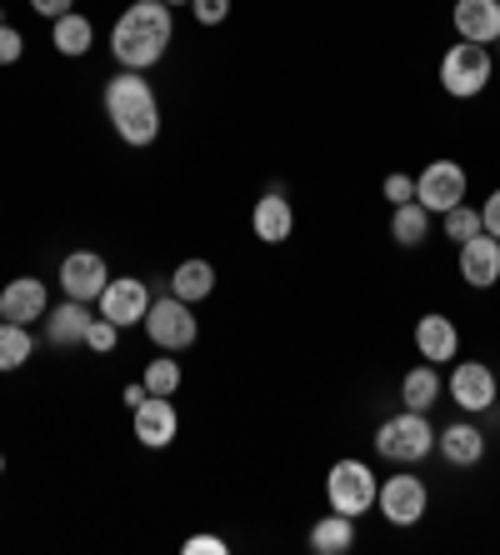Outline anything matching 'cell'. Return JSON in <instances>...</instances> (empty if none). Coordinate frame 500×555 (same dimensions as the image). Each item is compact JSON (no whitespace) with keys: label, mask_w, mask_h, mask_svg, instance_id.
Returning <instances> with one entry per match:
<instances>
[{"label":"cell","mask_w":500,"mask_h":555,"mask_svg":"<svg viewBox=\"0 0 500 555\" xmlns=\"http://www.w3.org/2000/svg\"><path fill=\"white\" fill-rule=\"evenodd\" d=\"M375 451L396 465H411L436 451V430H431L425 411H400L396 421H385V426L375 430Z\"/></svg>","instance_id":"3957f363"},{"label":"cell","mask_w":500,"mask_h":555,"mask_svg":"<svg viewBox=\"0 0 500 555\" xmlns=\"http://www.w3.org/2000/svg\"><path fill=\"white\" fill-rule=\"evenodd\" d=\"M461 275L465 285H475V291H490V285L500 281V241L496 235H471L461 246Z\"/></svg>","instance_id":"4fadbf2b"},{"label":"cell","mask_w":500,"mask_h":555,"mask_svg":"<svg viewBox=\"0 0 500 555\" xmlns=\"http://www.w3.org/2000/svg\"><path fill=\"white\" fill-rule=\"evenodd\" d=\"M161 5H170V11H176V5H191V0H161Z\"/></svg>","instance_id":"d590c367"},{"label":"cell","mask_w":500,"mask_h":555,"mask_svg":"<svg viewBox=\"0 0 500 555\" xmlns=\"http://www.w3.org/2000/svg\"><path fill=\"white\" fill-rule=\"evenodd\" d=\"M145 331H151V340L161 350H185V346H195V336H201L191 306H185L180 296L151 300V310H145Z\"/></svg>","instance_id":"8992f818"},{"label":"cell","mask_w":500,"mask_h":555,"mask_svg":"<svg viewBox=\"0 0 500 555\" xmlns=\"http://www.w3.org/2000/svg\"><path fill=\"white\" fill-rule=\"evenodd\" d=\"M350 545H356V516L331 511V516L316 520V530H310V551L316 555H346Z\"/></svg>","instance_id":"d6986e66"},{"label":"cell","mask_w":500,"mask_h":555,"mask_svg":"<svg viewBox=\"0 0 500 555\" xmlns=\"http://www.w3.org/2000/svg\"><path fill=\"white\" fill-rule=\"evenodd\" d=\"M30 11L46 21H61V15H70V0H30Z\"/></svg>","instance_id":"836d02e7"},{"label":"cell","mask_w":500,"mask_h":555,"mask_svg":"<svg viewBox=\"0 0 500 555\" xmlns=\"http://www.w3.org/2000/svg\"><path fill=\"white\" fill-rule=\"evenodd\" d=\"M440 86L450 95H480L490 86V51L486 46H475V40H461V46H450L446 61H440Z\"/></svg>","instance_id":"5b68a950"},{"label":"cell","mask_w":500,"mask_h":555,"mask_svg":"<svg viewBox=\"0 0 500 555\" xmlns=\"http://www.w3.org/2000/svg\"><path fill=\"white\" fill-rule=\"evenodd\" d=\"M116 340H120V325L116 321H105V315H95V321H90V331H86V346L90 350L111 356V350H116Z\"/></svg>","instance_id":"83f0119b"},{"label":"cell","mask_w":500,"mask_h":555,"mask_svg":"<svg viewBox=\"0 0 500 555\" xmlns=\"http://www.w3.org/2000/svg\"><path fill=\"white\" fill-rule=\"evenodd\" d=\"M385 201L411 206V201H415V181H411V176H385Z\"/></svg>","instance_id":"4dcf8cb0"},{"label":"cell","mask_w":500,"mask_h":555,"mask_svg":"<svg viewBox=\"0 0 500 555\" xmlns=\"http://www.w3.org/2000/svg\"><path fill=\"white\" fill-rule=\"evenodd\" d=\"M375 476L366 461H335L331 476H325V495H331V511H341V516H366L375 505Z\"/></svg>","instance_id":"277c9868"},{"label":"cell","mask_w":500,"mask_h":555,"mask_svg":"<svg viewBox=\"0 0 500 555\" xmlns=\"http://www.w3.org/2000/svg\"><path fill=\"white\" fill-rule=\"evenodd\" d=\"M30 350H36V340H30L26 325L0 321V371H21L30 361Z\"/></svg>","instance_id":"d4e9b609"},{"label":"cell","mask_w":500,"mask_h":555,"mask_svg":"<svg viewBox=\"0 0 500 555\" xmlns=\"http://www.w3.org/2000/svg\"><path fill=\"white\" fill-rule=\"evenodd\" d=\"M130 421H136V440L151 446V451H166L180 430V415H176V405H170V396H145V401L130 411Z\"/></svg>","instance_id":"8fae6325"},{"label":"cell","mask_w":500,"mask_h":555,"mask_svg":"<svg viewBox=\"0 0 500 555\" xmlns=\"http://www.w3.org/2000/svg\"><path fill=\"white\" fill-rule=\"evenodd\" d=\"M51 40H55V51H61V55H86V51H90V40H95V30H90L86 15L70 11V15H61V21H55Z\"/></svg>","instance_id":"cb8c5ba5"},{"label":"cell","mask_w":500,"mask_h":555,"mask_svg":"<svg viewBox=\"0 0 500 555\" xmlns=\"http://www.w3.org/2000/svg\"><path fill=\"white\" fill-rule=\"evenodd\" d=\"M46 315V281L36 275H21L0 291V321H15V325H30Z\"/></svg>","instance_id":"5bb4252c"},{"label":"cell","mask_w":500,"mask_h":555,"mask_svg":"<svg viewBox=\"0 0 500 555\" xmlns=\"http://www.w3.org/2000/svg\"><path fill=\"white\" fill-rule=\"evenodd\" d=\"M450 21H456L461 40L490 46V40H500V0H456Z\"/></svg>","instance_id":"9a60e30c"},{"label":"cell","mask_w":500,"mask_h":555,"mask_svg":"<svg viewBox=\"0 0 500 555\" xmlns=\"http://www.w3.org/2000/svg\"><path fill=\"white\" fill-rule=\"evenodd\" d=\"M0 470H5V461H0Z\"/></svg>","instance_id":"8d00e7d4"},{"label":"cell","mask_w":500,"mask_h":555,"mask_svg":"<svg viewBox=\"0 0 500 555\" xmlns=\"http://www.w3.org/2000/svg\"><path fill=\"white\" fill-rule=\"evenodd\" d=\"M90 306L86 300H65L61 310H51V346H86V331H90Z\"/></svg>","instance_id":"ac0fdd59"},{"label":"cell","mask_w":500,"mask_h":555,"mask_svg":"<svg viewBox=\"0 0 500 555\" xmlns=\"http://www.w3.org/2000/svg\"><path fill=\"white\" fill-rule=\"evenodd\" d=\"M496 46H500V40H496Z\"/></svg>","instance_id":"74e56055"},{"label":"cell","mask_w":500,"mask_h":555,"mask_svg":"<svg viewBox=\"0 0 500 555\" xmlns=\"http://www.w3.org/2000/svg\"><path fill=\"white\" fill-rule=\"evenodd\" d=\"M185 555H226V541H220V535H191Z\"/></svg>","instance_id":"1f68e13d"},{"label":"cell","mask_w":500,"mask_h":555,"mask_svg":"<svg viewBox=\"0 0 500 555\" xmlns=\"http://www.w3.org/2000/svg\"><path fill=\"white\" fill-rule=\"evenodd\" d=\"M145 396H151V390H145V380H141V386H126V396H120V401H126L130 411H136V405H141Z\"/></svg>","instance_id":"e575fe53"},{"label":"cell","mask_w":500,"mask_h":555,"mask_svg":"<svg viewBox=\"0 0 500 555\" xmlns=\"http://www.w3.org/2000/svg\"><path fill=\"white\" fill-rule=\"evenodd\" d=\"M390 235H396V246H425V235H431V210L421 206V201H411V206H396V216H390Z\"/></svg>","instance_id":"603a6c76"},{"label":"cell","mask_w":500,"mask_h":555,"mask_svg":"<svg viewBox=\"0 0 500 555\" xmlns=\"http://www.w3.org/2000/svg\"><path fill=\"white\" fill-rule=\"evenodd\" d=\"M375 505H381V516L390 520V526H415V520L425 516L431 495H425V480H415V476H390L381 491H375Z\"/></svg>","instance_id":"ba28073f"},{"label":"cell","mask_w":500,"mask_h":555,"mask_svg":"<svg viewBox=\"0 0 500 555\" xmlns=\"http://www.w3.org/2000/svg\"><path fill=\"white\" fill-rule=\"evenodd\" d=\"M436 446L450 465H480V455H486V436L475 426H446L436 436Z\"/></svg>","instance_id":"44dd1931"},{"label":"cell","mask_w":500,"mask_h":555,"mask_svg":"<svg viewBox=\"0 0 500 555\" xmlns=\"http://www.w3.org/2000/svg\"><path fill=\"white\" fill-rule=\"evenodd\" d=\"M465 170L456 166V160H431V166L421 170V176H415V201H421L425 210H431V216H446L450 206H461L465 201Z\"/></svg>","instance_id":"52a82bcc"},{"label":"cell","mask_w":500,"mask_h":555,"mask_svg":"<svg viewBox=\"0 0 500 555\" xmlns=\"http://www.w3.org/2000/svg\"><path fill=\"white\" fill-rule=\"evenodd\" d=\"M101 315L105 321H116L120 331L136 321H145V310H151V291H145V281H136V275H120V281H111L101 291Z\"/></svg>","instance_id":"30bf717a"},{"label":"cell","mask_w":500,"mask_h":555,"mask_svg":"<svg viewBox=\"0 0 500 555\" xmlns=\"http://www.w3.org/2000/svg\"><path fill=\"white\" fill-rule=\"evenodd\" d=\"M61 285L70 300H101V291L111 285V271H105V260L95 256V250H70V256L61 260Z\"/></svg>","instance_id":"9c48e42d"},{"label":"cell","mask_w":500,"mask_h":555,"mask_svg":"<svg viewBox=\"0 0 500 555\" xmlns=\"http://www.w3.org/2000/svg\"><path fill=\"white\" fill-rule=\"evenodd\" d=\"M191 11L201 26H220V21L231 15V0H191Z\"/></svg>","instance_id":"f546056e"},{"label":"cell","mask_w":500,"mask_h":555,"mask_svg":"<svg viewBox=\"0 0 500 555\" xmlns=\"http://www.w3.org/2000/svg\"><path fill=\"white\" fill-rule=\"evenodd\" d=\"M486 231V225H480V210H471L461 201V206H450L446 210V241H456V246H465V241H471V235H480Z\"/></svg>","instance_id":"484cf974"},{"label":"cell","mask_w":500,"mask_h":555,"mask_svg":"<svg viewBox=\"0 0 500 555\" xmlns=\"http://www.w3.org/2000/svg\"><path fill=\"white\" fill-rule=\"evenodd\" d=\"M21 51H26V36L0 21V65H15V61H21Z\"/></svg>","instance_id":"f1b7e54d"},{"label":"cell","mask_w":500,"mask_h":555,"mask_svg":"<svg viewBox=\"0 0 500 555\" xmlns=\"http://www.w3.org/2000/svg\"><path fill=\"white\" fill-rule=\"evenodd\" d=\"M450 401L461 405V411H490L496 405V375L490 365L480 361H465L450 371Z\"/></svg>","instance_id":"7c38bea8"},{"label":"cell","mask_w":500,"mask_h":555,"mask_svg":"<svg viewBox=\"0 0 500 555\" xmlns=\"http://www.w3.org/2000/svg\"><path fill=\"white\" fill-rule=\"evenodd\" d=\"M251 225H256V241H266V246H281V241H291V231H295L291 201H285L281 191H270L266 201H256V216H251Z\"/></svg>","instance_id":"e0dca14e"},{"label":"cell","mask_w":500,"mask_h":555,"mask_svg":"<svg viewBox=\"0 0 500 555\" xmlns=\"http://www.w3.org/2000/svg\"><path fill=\"white\" fill-rule=\"evenodd\" d=\"M145 390H151V396H176L180 390V365L170 361V350H166V361L145 365Z\"/></svg>","instance_id":"4316f807"},{"label":"cell","mask_w":500,"mask_h":555,"mask_svg":"<svg viewBox=\"0 0 500 555\" xmlns=\"http://www.w3.org/2000/svg\"><path fill=\"white\" fill-rule=\"evenodd\" d=\"M105 116H111V126L126 145H151L161 135V105H155L151 80L141 70H120L105 86Z\"/></svg>","instance_id":"7a4b0ae2"},{"label":"cell","mask_w":500,"mask_h":555,"mask_svg":"<svg viewBox=\"0 0 500 555\" xmlns=\"http://www.w3.org/2000/svg\"><path fill=\"white\" fill-rule=\"evenodd\" d=\"M400 401H406V411H431V405L440 401V375H436V365H431V361L415 365V371L400 380Z\"/></svg>","instance_id":"7402d4cb"},{"label":"cell","mask_w":500,"mask_h":555,"mask_svg":"<svg viewBox=\"0 0 500 555\" xmlns=\"http://www.w3.org/2000/svg\"><path fill=\"white\" fill-rule=\"evenodd\" d=\"M480 225H486V235H496L500 241V191H490L486 210H480Z\"/></svg>","instance_id":"d6a6232c"},{"label":"cell","mask_w":500,"mask_h":555,"mask_svg":"<svg viewBox=\"0 0 500 555\" xmlns=\"http://www.w3.org/2000/svg\"><path fill=\"white\" fill-rule=\"evenodd\" d=\"M210 291H216V266L210 260H180L176 275H170V296L191 306V300H206Z\"/></svg>","instance_id":"ffe728a7"},{"label":"cell","mask_w":500,"mask_h":555,"mask_svg":"<svg viewBox=\"0 0 500 555\" xmlns=\"http://www.w3.org/2000/svg\"><path fill=\"white\" fill-rule=\"evenodd\" d=\"M176 40V15L161 0H136L111 30V51L126 70H151Z\"/></svg>","instance_id":"6da1fadb"},{"label":"cell","mask_w":500,"mask_h":555,"mask_svg":"<svg viewBox=\"0 0 500 555\" xmlns=\"http://www.w3.org/2000/svg\"><path fill=\"white\" fill-rule=\"evenodd\" d=\"M415 350H421L431 365H446V361H456V350H461V331H456L446 315H421V321H415Z\"/></svg>","instance_id":"2e32d148"}]
</instances>
